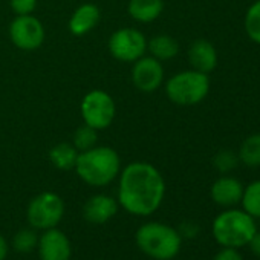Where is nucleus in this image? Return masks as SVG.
I'll return each mask as SVG.
<instances>
[{"mask_svg": "<svg viewBox=\"0 0 260 260\" xmlns=\"http://www.w3.org/2000/svg\"><path fill=\"white\" fill-rule=\"evenodd\" d=\"M46 32L43 23L34 17L28 16H16V19L10 25V39L13 45L22 51H36L45 42Z\"/></svg>", "mask_w": 260, "mask_h": 260, "instance_id": "9", "label": "nucleus"}, {"mask_svg": "<svg viewBox=\"0 0 260 260\" xmlns=\"http://www.w3.org/2000/svg\"><path fill=\"white\" fill-rule=\"evenodd\" d=\"M210 92L208 74L194 69L175 74L166 83L167 98L178 106H194L205 100Z\"/></svg>", "mask_w": 260, "mask_h": 260, "instance_id": "5", "label": "nucleus"}, {"mask_svg": "<svg viewBox=\"0 0 260 260\" xmlns=\"http://www.w3.org/2000/svg\"><path fill=\"white\" fill-rule=\"evenodd\" d=\"M132 84L144 93L156 92L164 81V68L159 60L152 55H143L138 58L130 72Z\"/></svg>", "mask_w": 260, "mask_h": 260, "instance_id": "10", "label": "nucleus"}, {"mask_svg": "<svg viewBox=\"0 0 260 260\" xmlns=\"http://www.w3.org/2000/svg\"><path fill=\"white\" fill-rule=\"evenodd\" d=\"M164 0H128L127 13L138 23H152L161 17Z\"/></svg>", "mask_w": 260, "mask_h": 260, "instance_id": "16", "label": "nucleus"}, {"mask_svg": "<svg viewBox=\"0 0 260 260\" xmlns=\"http://www.w3.org/2000/svg\"><path fill=\"white\" fill-rule=\"evenodd\" d=\"M118 211V201L107 194H95L89 198L83 207V216L90 223H104Z\"/></svg>", "mask_w": 260, "mask_h": 260, "instance_id": "13", "label": "nucleus"}, {"mask_svg": "<svg viewBox=\"0 0 260 260\" xmlns=\"http://www.w3.org/2000/svg\"><path fill=\"white\" fill-rule=\"evenodd\" d=\"M147 51L156 60L167 61V60H172L178 55L179 45L172 36L159 34V36H155L150 40H147Z\"/></svg>", "mask_w": 260, "mask_h": 260, "instance_id": "17", "label": "nucleus"}, {"mask_svg": "<svg viewBox=\"0 0 260 260\" xmlns=\"http://www.w3.org/2000/svg\"><path fill=\"white\" fill-rule=\"evenodd\" d=\"M78 150L74 147L72 143H58L49 150V161L51 164L63 172H69L75 169Z\"/></svg>", "mask_w": 260, "mask_h": 260, "instance_id": "18", "label": "nucleus"}, {"mask_svg": "<svg viewBox=\"0 0 260 260\" xmlns=\"http://www.w3.org/2000/svg\"><path fill=\"white\" fill-rule=\"evenodd\" d=\"M7 255H8V243L5 237L0 234V260H5Z\"/></svg>", "mask_w": 260, "mask_h": 260, "instance_id": "28", "label": "nucleus"}, {"mask_svg": "<svg viewBox=\"0 0 260 260\" xmlns=\"http://www.w3.org/2000/svg\"><path fill=\"white\" fill-rule=\"evenodd\" d=\"M214 260H243V257L234 248H223L220 252L216 254Z\"/></svg>", "mask_w": 260, "mask_h": 260, "instance_id": "26", "label": "nucleus"}, {"mask_svg": "<svg viewBox=\"0 0 260 260\" xmlns=\"http://www.w3.org/2000/svg\"><path fill=\"white\" fill-rule=\"evenodd\" d=\"M96 143H98V130H95L93 127H90L84 122L72 135V144L78 152L89 150V149L95 147Z\"/></svg>", "mask_w": 260, "mask_h": 260, "instance_id": "21", "label": "nucleus"}, {"mask_svg": "<svg viewBox=\"0 0 260 260\" xmlns=\"http://www.w3.org/2000/svg\"><path fill=\"white\" fill-rule=\"evenodd\" d=\"M257 226L254 217L243 210H226L213 222V236L223 248H240L249 243Z\"/></svg>", "mask_w": 260, "mask_h": 260, "instance_id": "4", "label": "nucleus"}, {"mask_svg": "<svg viewBox=\"0 0 260 260\" xmlns=\"http://www.w3.org/2000/svg\"><path fill=\"white\" fill-rule=\"evenodd\" d=\"M245 31L246 36L257 45H260V0L252 4L245 16Z\"/></svg>", "mask_w": 260, "mask_h": 260, "instance_id": "22", "label": "nucleus"}, {"mask_svg": "<svg viewBox=\"0 0 260 260\" xmlns=\"http://www.w3.org/2000/svg\"><path fill=\"white\" fill-rule=\"evenodd\" d=\"M39 243V239L32 230H22L14 236L13 245L19 252H29L32 251Z\"/></svg>", "mask_w": 260, "mask_h": 260, "instance_id": "23", "label": "nucleus"}, {"mask_svg": "<svg viewBox=\"0 0 260 260\" xmlns=\"http://www.w3.org/2000/svg\"><path fill=\"white\" fill-rule=\"evenodd\" d=\"M39 254L42 260H69L71 258V242L68 236L57 230H45L39 240Z\"/></svg>", "mask_w": 260, "mask_h": 260, "instance_id": "11", "label": "nucleus"}, {"mask_svg": "<svg viewBox=\"0 0 260 260\" xmlns=\"http://www.w3.org/2000/svg\"><path fill=\"white\" fill-rule=\"evenodd\" d=\"M110 55L122 63H135L147 52V39L137 28L116 29L107 42Z\"/></svg>", "mask_w": 260, "mask_h": 260, "instance_id": "8", "label": "nucleus"}, {"mask_svg": "<svg viewBox=\"0 0 260 260\" xmlns=\"http://www.w3.org/2000/svg\"><path fill=\"white\" fill-rule=\"evenodd\" d=\"M100 20H101L100 7L95 4H83L72 13L68 28L72 36L81 37L90 32L92 29H95Z\"/></svg>", "mask_w": 260, "mask_h": 260, "instance_id": "12", "label": "nucleus"}, {"mask_svg": "<svg viewBox=\"0 0 260 260\" xmlns=\"http://www.w3.org/2000/svg\"><path fill=\"white\" fill-rule=\"evenodd\" d=\"M137 243L140 249L152 258L170 260L181 251L182 239L179 233L161 222H147L137 231Z\"/></svg>", "mask_w": 260, "mask_h": 260, "instance_id": "3", "label": "nucleus"}, {"mask_svg": "<svg viewBox=\"0 0 260 260\" xmlns=\"http://www.w3.org/2000/svg\"><path fill=\"white\" fill-rule=\"evenodd\" d=\"M39 0H10L11 10L16 16H28L32 14L37 8Z\"/></svg>", "mask_w": 260, "mask_h": 260, "instance_id": "25", "label": "nucleus"}, {"mask_svg": "<svg viewBox=\"0 0 260 260\" xmlns=\"http://www.w3.org/2000/svg\"><path fill=\"white\" fill-rule=\"evenodd\" d=\"M237 162H239V158L230 150L219 152L214 156V167L222 173H226V172H231L233 169H236Z\"/></svg>", "mask_w": 260, "mask_h": 260, "instance_id": "24", "label": "nucleus"}, {"mask_svg": "<svg viewBox=\"0 0 260 260\" xmlns=\"http://www.w3.org/2000/svg\"><path fill=\"white\" fill-rule=\"evenodd\" d=\"M211 199L220 207H233L240 202L243 185L231 176H222L211 185Z\"/></svg>", "mask_w": 260, "mask_h": 260, "instance_id": "15", "label": "nucleus"}, {"mask_svg": "<svg viewBox=\"0 0 260 260\" xmlns=\"http://www.w3.org/2000/svg\"><path fill=\"white\" fill-rule=\"evenodd\" d=\"M118 205L135 216H150L162 204L166 182L161 172L144 161L127 164L118 175Z\"/></svg>", "mask_w": 260, "mask_h": 260, "instance_id": "1", "label": "nucleus"}, {"mask_svg": "<svg viewBox=\"0 0 260 260\" xmlns=\"http://www.w3.org/2000/svg\"><path fill=\"white\" fill-rule=\"evenodd\" d=\"M248 245H249L251 251H252L257 257H260V233L255 231V234L252 236V239L249 240Z\"/></svg>", "mask_w": 260, "mask_h": 260, "instance_id": "27", "label": "nucleus"}, {"mask_svg": "<svg viewBox=\"0 0 260 260\" xmlns=\"http://www.w3.org/2000/svg\"><path fill=\"white\" fill-rule=\"evenodd\" d=\"M83 122L95 130H104L112 125L116 116V104L106 90L93 89L87 92L80 104Z\"/></svg>", "mask_w": 260, "mask_h": 260, "instance_id": "6", "label": "nucleus"}, {"mask_svg": "<svg viewBox=\"0 0 260 260\" xmlns=\"http://www.w3.org/2000/svg\"><path fill=\"white\" fill-rule=\"evenodd\" d=\"M74 170L87 185L106 187L118 178L121 172V159L115 149L95 146L78 153Z\"/></svg>", "mask_w": 260, "mask_h": 260, "instance_id": "2", "label": "nucleus"}, {"mask_svg": "<svg viewBox=\"0 0 260 260\" xmlns=\"http://www.w3.org/2000/svg\"><path fill=\"white\" fill-rule=\"evenodd\" d=\"M239 159L248 167L260 166V134H254L242 143Z\"/></svg>", "mask_w": 260, "mask_h": 260, "instance_id": "19", "label": "nucleus"}, {"mask_svg": "<svg viewBox=\"0 0 260 260\" xmlns=\"http://www.w3.org/2000/svg\"><path fill=\"white\" fill-rule=\"evenodd\" d=\"M26 216L29 225L36 230L55 228L64 216V202L57 193L43 191L29 202Z\"/></svg>", "mask_w": 260, "mask_h": 260, "instance_id": "7", "label": "nucleus"}, {"mask_svg": "<svg viewBox=\"0 0 260 260\" xmlns=\"http://www.w3.org/2000/svg\"><path fill=\"white\" fill-rule=\"evenodd\" d=\"M240 201L243 211H246L254 219H260V181H254L246 188H243Z\"/></svg>", "mask_w": 260, "mask_h": 260, "instance_id": "20", "label": "nucleus"}, {"mask_svg": "<svg viewBox=\"0 0 260 260\" xmlns=\"http://www.w3.org/2000/svg\"><path fill=\"white\" fill-rule=\"evenodd\" d=\"M188 61L191 69L202 74H210L217 64L216 48L205 39L194 40L188 48Z\"/></svg>", "mask_w": 260, "mask_h": 260, "instance_id": "14", "label": "nucleus"}]
</instances>
